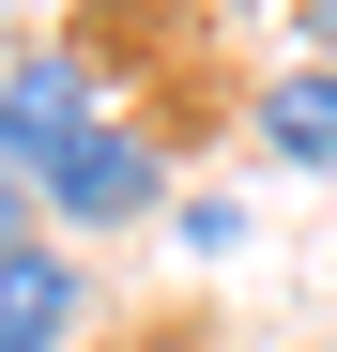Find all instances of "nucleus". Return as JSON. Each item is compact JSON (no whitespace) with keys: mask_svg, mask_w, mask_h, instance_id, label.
<instances>
[{"mask_svg":"<svg viewBox=\"0 0 337 352\" xmlns=\"http://www.w3.org/2000/svg\"><path fill=\"white\" fill-rule=\"evenodd\" d=\"M261 138L292 168H337V62H276L261 77Z\"/></svg>","mask_w":337,"mask_h":352,"instance_id":"7ed1b4c3","label":"nucleus"},{"mask_svg":"<svg viewBox=\"0 0 337 352\" xmlns=\"http://www.w3.org/2000/svg\"><path fill=\"white\" fill-rule=\"evenodd\" d=\"M0 168H16L46 214L123 230V214H153V184H168V138L107 123V92H92L77 46H16V62H0Z\"/></svg>","mask_w":337,"mask_h":352,"instance_id":"f257e3e1","label":"nucleus"},{"mask_svg":"<svg viewBox=\"0 0 337 352\" xmlns=\"http://www.w3.org/2000/svg\"><path fill=\"white\" fill-rule=\"evenodd\" d=\"M62 337H77V261L16 230L0 245V352H62Z\"/></svg>","mask_w":337,"mask_h":352,"instance_id":"f03ea898","label":"nucleus"},{"mask_svg":"<svg viewBox=\"0 0 337 352\" xmlns=\"http://www.w3.org/2000/svg\"><path fill=\"white\" fill-rule=\"evenodd\" d=\"M16 230H31V184H16V168H0V245H16Z\"/></svg>","mask_w":337,"mask_h":352,"instance_id":"20e7f679","label":"nucleus"},{"mask_svg":"<svg viewBox=\"0 0 337 352\" xmlns=\"http://www.w3.org/2000/svg\"><path fill=\"white\" fill-rule=\"evenodd\" d=\"M307 46H322V62H337V0H307Z\"/></svg>","mask_w":337,"mask_h":352,"instance_id":"39448f33","label":"nucleus"}]
</instances>
